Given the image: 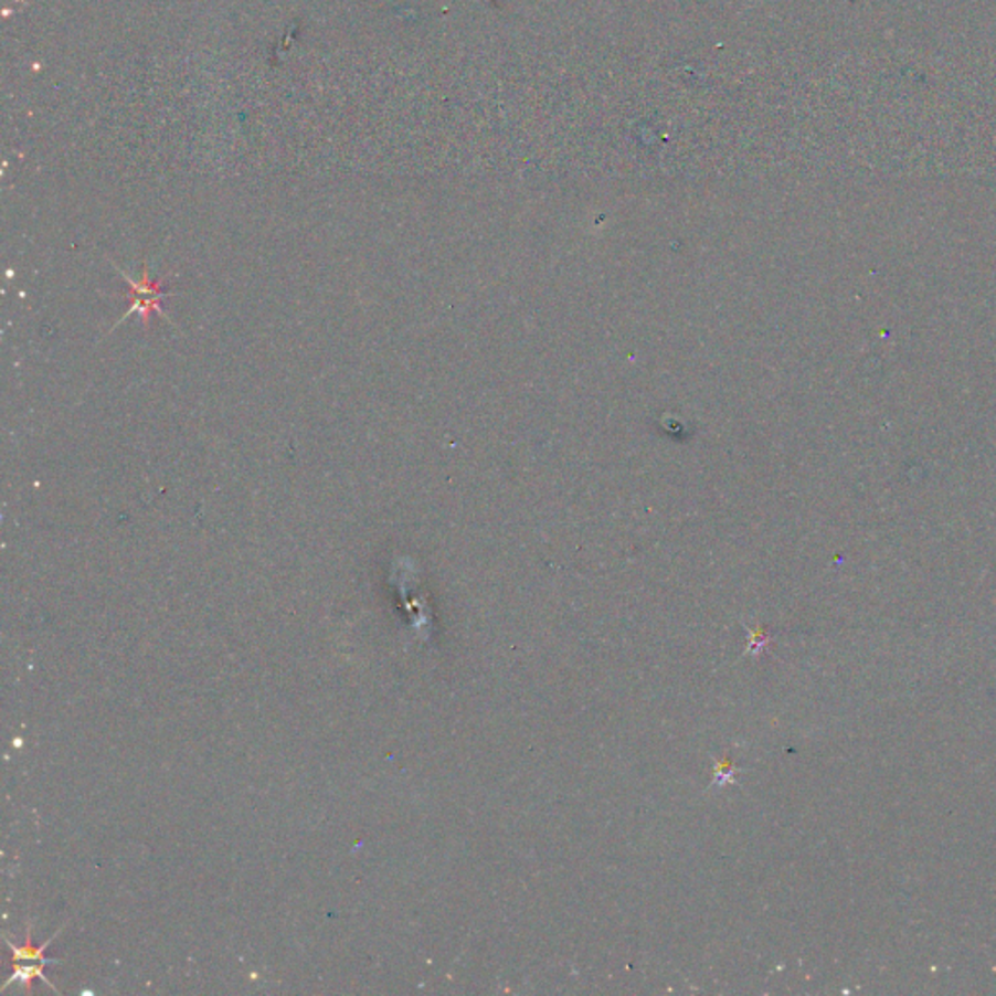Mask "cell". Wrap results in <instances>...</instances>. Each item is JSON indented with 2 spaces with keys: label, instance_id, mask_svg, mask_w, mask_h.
<instances>
[{
  "label": "cell",
  "instance_id": "cell-1",
  "mask_svg": "<svg viewBox=\"0 0 996 996\" xmlns=\"http://www.w3.org/2000/svg\"><path fill=\"white\" fill-rule=\"evenodd\" d=\"M112 265H114L115 271L119 273V277L125 278V280L129 283V286H131V293L127 295V298H131L133 300L131 308L123 314V318L119 319L117 324H115V327L119 326L121 321H125V318L133 316V314H139L145 326H147L148 319H150V316H152V314L160 316V318H162L166 324H172V319H168V316H166V314H163L162 311V308H160L162 298L172 295V293H166V290H163V283H166V280H168V278L170 277H162L156 278V280H150V278H148L147 265H145V271H142V280H140V283H135V280H133V278L129 277V275H127L125 271L119 269V267H117L115 263H112Z\"/></svg>",
  "mask_w": 996,
  "mask_h": 996
},
{
  "label": "cell",
  "instance_id": "cell-2",
  "mask_svg": "<svg viewBox=\"0 0 996 996\" xmlns=\"http://www.w3.org/2000/svg\"><path fill=\"white\" fill-rule=\"evenodd\" d=\"M55 936H57V934H55ZM55 936H53V939L51 940H47V942H43V946L41 947L32 946V939H30V934H28V939H25L24 946H17V944H12L10 940H7V942H9L10 950H12V960H14V964H57L59 960H55V957L45 956V950H47V946H50L51 942L55 940Z\"/></svg>",
  "mask_w": 996,
  "mask_h": 996
}]
</instances>
